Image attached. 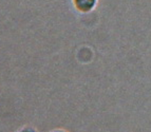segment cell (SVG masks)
<instances>
[{
	"label": "cell",
	"mask_w": 151,
	"mask_h": 132,
	"mask_svg": "<svg viewBox=\"0 0 151 132\" xmlns=\"http://www.w3.org/2000/svg\"><path fill=\"white\" fill-rule=\"evenodd\" d=\"M98 0H72L74 8L77 12L88 14L94 10L97 5Z\"/></svg>",
	"instance_id": "cell-1"
},
{
	"label": "cell",
	"mask_w": 151,
	"mask_h": 132,
	"mask_svg": "<svg viewBox=\"0 0 151 132\" xmlns=\"http://www.w3.org/2000/svg\"><path fill=\"white\" fill-rule=\"evenodd\" d=\"M18 132H37V130L32 126H24L20 130H18Z\"/></svg>",
	"instance_id": "cell-2"
},
{
	"label": "cell",
	"mask_w": 151,
	"mask_h": 132,
	"mask_svg": "<svg viewBox=\"0 0 151 132\" xmlns=\"http://www.w3.org/2000/svg\"><path fill=\"white\" fill-rule=\"evenodd\" d=\"M51 132H68L67 130H63V129H56V130H53V131Z\"/></svg>",
	"instance_id": "cell-3"
}]
</instances>
